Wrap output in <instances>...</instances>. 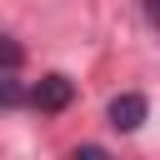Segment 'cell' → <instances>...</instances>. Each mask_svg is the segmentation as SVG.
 Masks as SVG:
<instances>
[{
	"label": "cell",
	"mask_w": 160,
	"mask_h": 160,
	"mask_svg": "<svg viewBox=\"0 0 160 160\" xmlns=\"http://www.w3.org/2000/svg\"><path fill=\"white\" fill-rule=\"evenodd\" d=\"M70 100H75V85H70L65 75H45V80L30 90V105H35L40 115H60Z\"/></svg>",
	"instance_id": "6da1fadb"
},
{
	"label": "cell",
	"mask_w": 160,
	"mask_h": 160,
	"mask_svg": "<svg viewBox=\"0 0 160 160\" xmlns=\"http://www.w3.org/2000/svg\"><path fill=\"white\" fill-rule=\"evenodd\" d=\"M145 110H150L145 95H115L110 100V125L115 130H140L145 125Z\"/></svg>",
	"instance_id": "7a4b0ae2"
},
{
	"label": "cell",
	"mask_w": 160,
	"mask_h": 160,
	"mask_svg": "<svg viewBox=\"0 0 160 160\" xmlns=\"http://www.w3.org/2000/svg\"><path fill=\"white\" fill-rule=\"evenodd\" d=\"M20 60H25V50H20L10 35H0V70L10 75V70H20Z\"/></svg>",
	"instance_id": "3957f363"
},
{
	"label": "cell",
	"mask_w": 160,
	"mask_h": 160,
	"mask_svg": "<svg viewBox=\"0 0 160 160\" xmlns=\"http://www.w3.org/2000/svg\"><path fill=\"white\" fill-rule=\"evenodd\" d=\"M25 95H20V85L15 80H0V105H20Z\"/></svg>",
	"instance_id": "277c9868"
},
{
	"label": "cell",
	"mask_w": 160,
	"mask_h": 160,
	"mask_svg": "<svg viewBox=\"0 0 160 160\" xmlns=\"http://www.w3.org/2000/svg\"><path fill=\"white\" fill-rule=\"evenodd\" d=\"M75 160H110V155H105L100 145H80V150H75Z\"/></svg>",
	"instance_id": "5b68a950"
},
{
	"label": "cell",
	"mask_w": 160,
	"mask_h": 160,
	"mask_svg": "<svg viewBox=\"0 0 160 160\" xmlns=\"http://www.w3.org/2000/svg\"><path fill=\"white\" fill-rule=\"evenodd\" d=\"M145 10H150V20L160 25V0H145Z\"/></svg>",
	"instance_id": "8992f818"
}]
</instances>
